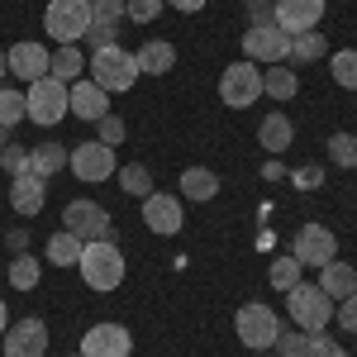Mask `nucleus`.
Wrapping results in <instances>:
<instances>
[{
	"label": "nucleus",
	"mask_w": 357,
	"mask_h": 357,
	"mask_svg": "<svg viewBox=\"0 0 357 357\" xmlns=\"http://www.w3.org/2000/svg\"><path fill=\"white\" fill-rule=\"evenodd\" d=\"M319 57H329V38L319 29L291 33V62H319Z\"/></svg>",
	"instance_id": "obj_29"
},
{
	"label": "nucleus",
	"mask_w": 357,
	"mask_h": 357,
	"mask_svg": "<svg viewBox=\"0 0 357 357\" xmlns=\"http://www.w3.org/2000/svg\"><path fill=\"white\" fill-rule=\"evenodd\" d=\"M10 252H29V229H10V234H0Z\"/></svg>",
	"instance_id": "obj_43"
},
{
	"label": "nucleus",
	"mask_w": 357,
	"mask_h": 357,
	"mask_svg": "<svg viewBox=\"0 0 357 357\" xmlns=\"http://www.w3.org/2000/svg\"><path fill=\"white\" fill-rule=\"evenodd\" d=\"M24 105H29V119L38 124V129H53L67 119V82H57V77H43V82H33L24 91Z\"/></svg>",
	"instance_id": "obj_10"
},
{
	"label": "nucleus",
	"mask_w": 357,
	"mask_h": 357,
	"mask_svg": "<svg viewBox=\"0 0 357 357\" xmlns=\"http://www.w3.org/2000/svg\"><path fill=\"white\" fill-rule=\"evenodd\" d=\"M38 281H43V262L33 252H15L10 257V286L15 291H38Z\"/></svg>",
	"instance_id": "obj_28"
},
{
	"label": "nucleus",
	"mask_w": 357,
	"mask_h": 357,
	"mask_svg": "<svg viewBox=\"0 0 357 357\" xmlns=\"http://www.w3.org/2000/svg\"><path fill=\"white\" fill-rule=\"evenodd\" d=\"M267 281H272V286L281 291V296H286L291 286H301V281H305V267H301V257H276L272 267H267Z\"/></svg>",
	"instance_id": "obj_31"
},
{
	"label": "nucleus",
	"mask_w": 357,
	"mask_h": 357,
	"mask_svg": "<svg viewBox=\"0 0 357 357\" xmlns=\"http://www.w3.org/2000/svg\"><path fill=\"white\" fill-rule=\"evenodd\" d=\"M0 343H5V357H43L48 353V324L33 319V314L29 319H15Z\"/></svg>",
	"instance_id": "obj_13"
},
{
	"label": "nucleus",
	"mask_w": 357,
	"mask_h": 357,
	"mask_svg": "<svg viewBox=\"0 0 357 357\" xmlns=\"http://www.w3.org/2000/svg\"><path fill=\"white\" fill-rule=\"evenodd\" d=\"M5 57H10V77H20V82H43L48 77V67H53V53L43 48V43H33V38H24V43H15V48H5Z\"/></svg>",
	"instance_id": "obj_15"
},
{
	"label": "nucleus",
	"mask_w": 357,
	"mask_h": 357,
	"mask_svg": "<svg viewBox=\"0 0 357 357\" xmlns=\"http://www.w3.org/2000/svg\"><path fill=\"white\" fill-rule=\"evenodd\" d=\"M305 348H310V333H305V329H286V324H281L272 353L276 357H305Z\"/></svg>",
	"instance_id": "obj_34"
},
{
	"label": "nucleus",
	"mask_w": 357,
	"mask_h": 357,
	"mask_svg": "<svg viewBox=\"0 0 357 357\" xmlns=\"http://www.w3.org/2000/svg\"><path fill=\"white\" fill-rule=\"evenodd\" d=\"M220 100L229 110H248V105H257L262 100V67L257 62H229L220 77Z\"/></svg>",
	"instance_id": "obj_7"
},
{
	"label": "nucleus",
	"mask_w": 357,
	"mask_h": 357,
	"mask_svg": "<svg viewBox=\"0 0 357 357\" xmlns=\"http://www.w3.org/2000/svg\"><path fill=\"white\" fill-rule=\"evenodd\" d=\"M324 0H276L272 5V20L286 33H305V29H319V20H324Z\"/></svg>",
	"instance_id": "obj_18"
},
{
	"label": "nucleus",
	"mask_w": 357,
	"mask_h": 357,
	"mask_svg": "<svg viewBox=\"0 0 357 357\" xmlns=\"http://www.w3.org/2000/svg\"><path fill=\"white\" fill-rule=\"evenodd\" d=\"M257 143H262L272 158H281V153L296 143V124H291L286 114H267V119L257 124Z\"/></svg>",
	"instance_id": "obj_22"
},
{
	"label": "nucleus",
	"mask_w": 357,
	"mask_h": 357,
	"mask_svg": "<svg viewBox=\"0 0 357 357\" xmlns=\"http://www.w3.org/2000/svg\"><path fill=\"white\" fill-rule=\"evenodd\" d=\"M67 172L77 176V181H86V186H105L114 172V148L110 143H100V138H91V143H77L72 153H67Z\"/></svg>",
	"instance_id": "obj_6"
},
{
	"label": "nucleus",
	"mask_w": 357,
	"mask_h": 357,
	"mask_svg": "<svg viewBox=\"0 0 357 357\" xmlns=\"http://www.w3.org/2000/svg\"><path fill=\"white\" fill-rule=\"evenodd\" d=\"M281 176H286V167L276 162V158H267V162H262V181H281Z\"/></svg>",
	"instance_id": "obj_44"
},
{
	"label": "nucleus",
	"mask_w": 357,
	"mask_h": 357,
	"mask_svg": "<svg viewBox=\"0 0 357 357\" xmlns=\"http://www.w3.org/2000/svg\"><path fill=\"white\" fill-rule=\"evenodd\" d=\"M5 329H10V310H5V301H0V338H5Z\"/></svg>",
	"instance_id": "obj_46"
},
{
	"label": "nucleus",
	"mask_w": 357,
	"mask_h": 357,
	"mask_svg": "<svg viewBox=\"0 0 357 357\" xmlns=\"http://www.w3.org/2000/svg\"><path fill=\"white\" fill-rule=\"evenodd\" d=\"M20 119H29L24 91H15V86H0V129H15Z\"/></svg>",
	"instance_id": "obj_32"
},
{
	"label": "nucleus",
	"mask_w": 357,
	"mask_h": 357,
	"mask_svg": "<svg viewBox=\"0 0 357 357\" xmlns=\"http://www.w3.org/2000/svg\"><path fill=\"white\" fill-rule=\"evenodd\" d=\"M272 5H276V0H248V24H262V20H272Z\"/></svg>",
	"instance_id": "obj_42"
},
{
	"label": "nucleus",
	"mask_w": 357,
	"mask_h": 357,
	"mask_svg": "<svg viewBox=\"0 0 357 357\" xmlns=\"http://www.w3.org/2000/svg\"><path fill=\"white\" fill-rule=\"evenodd\" d=\"M124 134H129V129H124V119H119V114H105V119H96V138H100V143L119 148V143H124Z\"/></svg>",
	"instance_id": "obj_38"
},
{
	"label": "nucleus",
	"mask_w": 357,
	"mask_h": 357,
	"mask_svg": "<svg viewBox=\"0 0 357 357\" xmlns=\"http://www.w3.org/2000/svg\"><path fill=\"white\" fill-rule=\"evenodd\" d=\"M43 29L57 43H82L86 29H91V0H48Z\"/></svg>",
	"instance_id": "obj_8"
},
{
	"label": "nucleus",
	"mask_w": 357,
	"mask_h": 357,
	"mask_svg": "<svg viewBox=\"0 0 357 357\" xmlns=\"http://www.w3.org/2000/svg\"><path fill=\"white\" fill-rule=\"evenodd\" d=\"M124 15H129L134 24H153V20L162 15V0H124Z\"/></svg>",
	"instance_id": "obj_37"
},
{
	"label": "nucleus",
	"mask_w": 357,
	"mask_h": 357,
	"mask_svg": "<svg viewBox=\"0 0 357 357\" xmlns=\"http://www.w3.org/2000/svg\"><path fill=\"white\" fill-rule=\"evenodd\" d=\"M234 333H238V343H243V348L267 353V348L276 343V333H281V319H276L272 305L248 301V305H238V314H234Z\"/></svg>",
	"instance_id": "obj_4"
},
{
	"label": "nucleus",
	"mask_w": 357,
	"mask_h": 357,
	"mask_svg": "<svg viewBox=\"0 0 357 357\" xmlns=\"http://www.w3.org/2000/svg\"><path fill=\"white\" fill-rule=\"evenodd\" d=\"M62 229L67 234H77L82 243H105L114 238V220L105 205H96V200H72L67 210H62Z\"/></svg>",
	"instance_id": "obj_9"
},
{
	"label": "nucleus",
	"mask_w": 357,
	"mask_h": 357,
	"mask_svg": "<svg viewBox=\"0 0 357 357\" xmlns=\"http://www.w3.org/2000/svg\"><path fill=\"white\" fill-rule=\"evenodd\" d=\"M329 162L333 167H353L357 172V134H333L329 138Z\"/></svg>",
	"instance_id": "obj_35"
},
{
	"label": "nucleus",
	"mask_w": 357,
	"mask_h": 357,
	"mask_svg": "<svg viewBox=\"0 0 357 357\" xmlns=\"http://www.w3.org/2000/svg\"><path fill=\"white\" fill-rule=\"evenodd\" d=\"M124 0H91V29H86V43L91 48H110L119 38V24H124Z\"/></svg>",
	"instance_id": "obj_16"
},
{
	"label": "nucleus",
	"mask_w": 357,
	"mask_h": 357,
	"mask_svg": "<svg viewBox=\"0 0 357 357\" xmlns=\"http://www.w3.org/2000/svg\"><path fill=\"white\" fill-rule=\"evenodd\" d=\"M243 57L257 62V67H276V62H291V33L276 24V20H262V24L243 29Z\"/></svg>",
	"instance_id": "obj_5"
},
{
	"label": "nucleus",
	"mask_w": 357,
	"mask_h": 357,
	"mask_svg": "<svg viewBox=\"0 0 357 357\" xmlns=\"http://www.w3.org/2000/svg\"><path fill=\"white\" fill-rule=\"evenodd\" d=\"M333 319H338V329H343V333H357V296H348V301L333 305Z\"/></svg>",
	"instance_id": "obj_41"
},
{
	"label": "nucleus",
	"mask_w": 357,
	"mask_h": 357,
	"mask_svg": "<svg viewBox=\"0 0 357 357\" xmlns=\"http://www.w3.org/2000/svg\"><path fill=\"white\" fill-rule=\"evenodd\" d=\"M296 91H301V82H296V67L276 62V67H267V72H262V96H272V100H291Z\"/></svg>",
	"instance_id": "obj_26"
},
{
	"label": "nucleus",
	"mask_w": 357,
	"mask_h": 357,
	"mask_svg": "<svg viewBox=\"0 0 357 357\" xmlns=\"http://www.w3.org/2000/svg\"><path fill=\"white\" fill-rule=\"evenodd\" d=\"M82 357H134V333L124 324H91L82 333Z\"/></svg>",
	"instance_id": "obj_12"
},
{
	"label": "nucleus",
	"mask_w": 357,
	"mask_h": 357,
	"mask_svg": "<svg viewBox=\"0 0 357 357\" xmlns=\"http://www.w3.org/2000/svg\"><path fill=\"white\" fill-rule=\"evenodd\" d=\"M181 195L195 200V205H205V200L220 195V176H215L210 167H186V172H181Z\"/></svg>",
	"instance_id": "obj_23"
},
{
	"label": "nucleus",
	"mask_w": 357,
	"mask_h": 357,
	"mask_svg": "<svg viewBox=\"0 0 357 357\" xmlns=\"http://www.w3.org/2000/svg\"><path fill=\"white\" fill-rule=\"evenodd\" d=\"M5 143H10V129H0V148H5Z\"/></svg>",
	"instance_id": "obj_48"
},
{
	"label": "nucleus",
	"mask_w": 357,
	"mask_h": 357,
	"mask_svg": "<svg viewBox=\"0 0 357 357\" xmlns=\"http://www.w3.org/2000/svg\"><path fill=\"white\" fill-rule=\"evenodd\" d=\"M114 181H119V191H124V195H138V200L153 195V172H148L143 162H124L119 172H114Z\"/></svg>",
	"instance_id": "obj_30"
},
{
	"label": "nucleus",
	"mask_w": 357,
	"mask_h": 357,
	"mask_svg": "<svg viewBox=\"0 0 357 357\" xmlns=\"http://www.w3.org/2000/svg\"><path fill=\"white\" fill-rule=\"evenodd\" d=\"M77 267H82V281L91 286V291H119V286H124V252H119L114 238L86 243Z\"/></svg>",
	"instance_id": "obj_2"
},
{
	"label": "nucleus",
	"mask_w": 357,
	"mask_h": 357,
	"mask_svg": "<svg viewBox=\"0 0 357 357\" xmlns=\"http://www.w3.org/2000/svg\"><path fill=\"white\" fill-rule=\"evenodd\" d=\"M67 114H77V119H86V124H96V119L110 114V96L91 82V77H86V82H72V86H67Z\"/></svg>",
	"instance_id": "obj_19"
},
{
	"label": "nucleus",
	"mask_w": 357,
	"mask_h": 357,
	"mask_svg": "<svg viewBox=\"0 0 357 357\" xmlns=\"http://www.w3.org/2000/svg\"><path fill=\"white\" fill-rule=\"evenodd\" d=\"M291 257H301V267H324V262H333V257H338L333 229H324V224H305V229H296Z\"/></svg>",
	"instance_id": "obj_11"
},
{
	"label": "nucleus",
	"mask_w": 357,
	"mask_h": 357,
	"mask_svg": "<svg viewBox=\"0 0 357 357\" xmlns=\"http://www.w3.org/2000/svg\"><path fill=\"white\" fill-rule=\"evenodd\" d=\"M172 10H181V15H195V10H205V0H162Z\"/></svg>",
	"instance_id": "obj_45"
},
{
	"label": "nucleus",
	"mask_w": 357,
	"mask_h": 357,
	"mask_svg": "<svg viewBox=\"0 0 357 357\" xmlns=\"http://www.w3.org/2000/svg\"><path fill=\"white\" fill-rule=\"evenodd\" d=\"M82 72H86V57H82V48L77 43H62L53 53V67H48V77H57V82H82Z\"/></svg>",
	"instance_id": "obj_25"
},
{
	"label": "nucleus",
	"mask_w": 357,
	"mask_h": 357,
	"mask_svg": "<svg viewBox=\"0 0 357 357\" xmlns=\"http://www.w3.org/2000/svg\"><path fill=\"white\" fill-rule=\"evenodd\" d=\"M134 62H138L143 77H167V72L176 67V48H172L167 38H148V43L134 53Z\"/></svg>",
	"instance_id": "obj_21"
},
{
	"label": "nucleus",
	"mask_w": 357,
	"mask_h": 357,
	"mask_svg": "<svg viewBox=\"0 0 357 357\" xmlns=\"http://www.w3.org/2000/svg\"><path fill=\"white\" fill-rule=\"evenodd\" d=\"M5 77H10V57L0 53V82H5Z\"/></svg>",
	"instance_id": "obj_47"
},
{
	"label": "nucleus",
	"mask_w": 357,
	"mask_h": 357,
	"mask_svg": "<svg viewBox=\"0 0 357 357\" xmlns=\"http://www.w3.org/2000/svg\"><path fill=\"white\" fill-rule=\"evenodd\" d=\"M82 238L77 234H67V229H57L53 238L43 243V257H48V267H77L82 262Z\"/></svg>",
	"instance_id": "obj_24"
},
{
	"label": "nucleus",
	"mask_w": 357,
	"mask_h": 357,
	"mask_svg": "<svg viewBox=\"0 0 357 357\" xmlns=\"http://www.w3.org/2000/svg\"><path fill=\"white\" fill-rule=\"evenodd\" d=\"M43 205H48V181H43L38 172H20V176H10V210H15V215L38 220Z\"/></svg>",
	"instance_id": "obj_14"
},
{
	"label": "nucleus",
	"mask_w": 357,
	"mask_h": 357,
	"mask_svg": "<svg viewBox=\"0 0 357 357\" xmlns=\"http://www.w3.org/2000/svg\"><path fill=\"white\" fill-rule=\"evenodd\" d=\"M257 357H276V353H272V348H267V353H257Z\"/></svg>",
	"instance_id": "obj_49"
},
{
	"label": "nucleus",
	"mask_w": 357,
	"mask_h": 357,
	"mask_svg": "<svg viewBox=\"0 0 357 357\" xmlns=\"http://www.w3.org/2000/svg\"><path fill=\"white\" fill-rule=\"evenodd\" d=\"M77 357H82V353H77Z\"/></svg>",
	"instance_id": "obj_50"
},
{
	"label": "nucleus",
	"mask_w": 357,
	"mask_h": 357,
	"mask_svg": "<svg viewBox=\"0 0 357 357\" xmlns=\"http://www.w3.org/2000/svg\"><path fill=\"white\" fill-rule=\"evenodd\" d=\"M329 72L343 91H357V48H343V53L329 57Z\"/></svg>",
	"instance_id": "obj_33"
},
{
	"label": "nucleus",
	"mask_w": 357,
	"mask_h": 357,
	"mask_svg": "<svg viewBox=\"0 0 357 357\" xmlns=\"http://www.w3.org/2000/svg\"><path fill=\"white\" fill-rule=\"evenodd\" d=\"M286 310H291V324L305 329V333H324L333 324V301L319 286H310V281H301V286L286 291Z\"/></svg>",
	"instance_id": "obj_3"
},
{
	"label": "nucleus",
	"mask_w": 357,
	"mask_h": 357,
	"mask_svg": "<svg viewBox=\"0 0 357 357\" xmlns=\"http://www.w3.org/2000/svg\"><path fill=\"white\" fill-rule=\"evenodd\" d=\"M305 357H348V353H343V343H338L333 333H310V348H305Z\"/></svg>",
	"instance_id": "obj_39"
},
{
	"label": "nucleus",
	"mask_w": 357,
	"mask_h": 357,
	"mask_svg": "<svg viewBox=\"0 0 357 357\" xmlns=\"http://www.w3.org/2000/svg\"><path fill=\"white\" fill-rule=\"evenodd\" d=\"M86 72H91V82L100 86L105 96H119V91H134V82L143 77L138 72V62L129 48H119V43H110V48H96V53L86 57Z\"/></svg>",
	"instance_id": "obj_1"
},
{
	"label": "nucleus",
	"mask_w": 357,
	"mask_h": 357,
	"mask_svg": "<svg viewBox=\"0 0 357 357\" xmlns=\"http://www.w3.org/2000/svg\"><path fill=\"white\" fill-rule=\"evenodd\" d=\"M291 186H296V191H319V186H324V167L319 162L296 167V172H291Z\"/></svg>",
	"instance_id": "obj_36"
},
{
	"label": "nucleus",
	"mask_w": 357,
	"mask_h": 357,
	"mask_svg": "<svg viewBox=\"0 0 357 357\" xmlns=\"http://www.w3.org/2000/svg\"><path fill=\"white\" fill-rule=\"evenodd\" d=\"M143 224H148L153 234H181V224H186L181 195H167V191L143 195Z\"/></svg>",
	"instance_id": "obj_17"
},
{
	"label": "nucleus",
	"mask_w": 357,
	"mask_h": 357,
	"mask_svg": "<svg viewBox=\"0 0 357 357\" xmlns=\"http://www.w3.org/2000/svg\"><path fill=\"white\" fill-rule=\"evenodd\" d=\"M0 167H5L10 176L29 172V148H20V143H5V148H0Z\"/></svg>",
	"instance_id": "obj_40"
},
{
	"label": "nucleus",
	"mask_w": 357,
	"mask_h": 357,
	"mask_svg": "<svg viewBox=\"0 0 357 357\" xmlns=\"http://www.w3.org/2000/svg\"><path fill=\"white\" fill-rule=\"evenodd\" d=\"M329 301H348V296H357V267H348V262H324L319 267V281H314Z\"/></svg>",
	"instance_id": "obj_20"
},
{
	"label": "nucleus",
	"mask_w": 357,
	"mask_h": 357,
	"mask_svg": "<svg viewBox=\"0 0 357 357\" xmlns=\"http://www.w3.org/2000/svg\"><path fill=\"white\" fill-rule=\"evenodd\" d=\"M62 167H67V148H62V143H38V148H29V172H38L43 181L57 176Z\"/></svg>",
	"instance_id": "obj_27"
}]
</instances>
